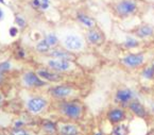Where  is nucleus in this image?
<instances>
[{
	"mask_svg": "<svg viewBox=\"0 0 154 135\" xmlns=\"http://www.w3.org/2000/svg\"><path fill=\"white\" fill-rule=\"evenodd\" d=\"M137 9V3L134 0H121L116 5V12L119 15L128 16L133 14Z\"/></svg>",
	"mask_w": 154,
	"mask_h": 135,
	"instance_id": "f257e3e1",
	"label": "nucleus"
},
{
	"mask_svg": "<svg viewBox=\"0 0 154 135\" xmlns=\"http://www.w3.org/2000/svg\"><path fill=\"white\" fill-rule=\"evenodd\" d=\"M64 46L68 50L77 51V50H80L83 47V41L78 35L70 34V35L65 36V38H64Z\"/></svg>",
	"mask_w": 154,
	"mask_h": 135,
	"instance_id": "f03ea898",
	"label": "nucleus"
},
{
	"mask_svg": "<svg viewBox=\"0 0 154 135\" xmlns=\"http://www.w3.org/2000/svg\"><path fill=\"white\" fill-rule=\"evenodd\" d=\"M46 105H47L46 99L41 98V97L31 98V99L27 102L28 110L31 113H34V114H36V113H39L41 111H43L44 108H46Z\"/></svg>",
	"mask_w": 154,
	"mask_h": 135,
	"instance_id": "7ed1b4c3",
	"label": "nucleus"
},
{
	"mask_svg": "<svg viewBox=\"0 0 154 135\" xmlns=\"http://www.w3.org/2000/svg\"><path fill=\"white\" fill-rule=\"evenodd\" d=\"M145 61V56L143 54H129L122 59V63L128 67H137L140 66Z\"/></svg>",
	"mask_w": 154,
	"mask_h": 135,
	"instance_id": "20e7f679",
	"label": "nucleus"
},
{
	"mask_svg": "<svg viewBox=\"0 0 154 135\" xmlns=\"http://www.w3.org/2000/svg\"><path fill=\"white\" fill-rule=\"evenodd\" d=\"M23 83L28 86H31V87H37V86H43L45 85V82L43 80H41V77L37 74H34V72H27L23 76Z\"/></svg>",
	"mask_w": 154,
	"mask_h": 135,
	"instance_id": "39448f33",
	"label": "nucleus"
},
{
	"mask_svg": "<svg viewBox=\"0 0 154 135\" xmlns=\"http://www.w3.org/2000/svg\"><path fill=\"white\" fill-rule=\"evenodd\" d=\"M63 112L69 118H79L81 116V106L73 102H69L64 105Z\"/></svg>",
	"mask_w": 154,
	"mask_h": 135,
	"instance_id": "423d86ee",
	"label": "nucleus"
},
{
	"mask_svg": "<svg viewBox=\"0 0 154 135\" xmlns=\"http://www.w3.org/2000/svg\"><path fill=\"white\" fill-rule=\"evenodd\" d=\"M48 66L57 71H66L70 68V62L68 60H62V59H54L48 61Z\"/></svg>",
	"mask_w": 154,
	"mask_h": 135,
	"instance_id": "0eeeda50",
	"label": "nucleus"
},
{
	"mask_svg": "<svg viewBox=\"0 0 154 135\" xmlns=\"http://www.w3.org/2000/svg\"><path fill=\"white\" fill-rule=\"evenodd\" d=\"M50 92H51V94H52L55 98H65V97H68V96L72 93V88L67 85H59V86L53 87Z\"/></svg>",
	"mask_w": 154,
	"mask_h": 135,
	"instance_id": "6e6552de",
	"label": "nucleus"
},
{
	"mask_svg": "<svg viewBox=\"0 0 154 135\" xmlns=\"http://www.w3.org/2000/svg\"><path fill=\"white\" fill-rule=\"evenodd\" d=\"M107 117H109V120L113 124H118V122L122 121L125 117V114L123 112V110L121 108H114V110L109 111V115H107Z\"/></svg>",
	"mask_w": 154,
	"mask_h": 135,
	"instance_id": "1a4fd4ad",
	"label": "nucleus"
},
{
	"mask_svg": "<svg viewBox=\"0 0 154 135\" xmlns=\"http://www.w3.org/2000/svg\"><path fill=\"white\" fill-rule=\"evenodd\" d=\"M134 94L131 89L129 88H125V89H120L117 92V95H116V99L117 101L122 102V103H125V102H129L133 99Z\"/></svg>",
	"mask_w": 154,
	"mask_h": 135,
	"instance_id": "9d476101",
	"label": "nucleus"
},
{
	"mask_svg": "<svg viewBox=\"0 0 154 135\" xmlns=\"http://www.w3.org/2000/svg\"><path fill=\"white\" fill-rule=\"evenodd\" d=\"M37 74L41 77L42 79L47 80V81L50 82H57L61 80V76L55 72L52 71H48V70H38L37 71Z\"/></svg>",
	"mask_w": 154,
	"mask_h": 135,
	"instance_id": "9b49d317",
	"label": "nucleus"
},
{
	"mask_svg": "<svg viewBox=\"0 0 154 135\" xmlns=\"http://www.w3.org/2000/svg\"><path fill=\"white\" fill-rule=\"evenodd\" d=\"M129 108H130V110H131L136 116H138V117H145L146 114H147L143 104L139 101H136V100L135 101H132L131 103H130Z\"/></svg>",
	"mask_w": 154,
	"mask_h": 135,
	"instance_id": "f8f14e48",
	"label": "nucleus"
},
{
	"mask_svg": "<svg viewBox=\"0 0 154 135\" xmlns=\"http://www.w3.org/2000/svg\"><path fill=\"white\" fill-rule=\"evenodd\" d=\"M50 55L54 58V59H62V60H68V61H70L72 60V55H71L69 52L67 51H64V50H52V51L50 52Z\"/></svg>",
	"mask_w": 154,
	"mask_h": 135,
	"instance_id": "ddd939ff",
	"label": "nucleus"
},
{
	"mask_svg": "<svg viewBox=\"0 0 154 135\" xmlns=\"http://www.w3.org/2000/svg\"><path fill=\"white\" fill-rule=\"evenodd\" d=\"M153 32L154 30L152 27H150V26H143V27H140L136 31V35L140 38H145L148 37V36H151L153 34Z\"/></svg>",
	"mask_w": 154,
	"mask_h": 135,
	"instance_id": "4468645a",
	"label": "nucleus"
},
{
	"mask_svg": "<svg viewBox=\"0 0 154 135\" xmlns=\"http://www.w3.org/2000/svg\"><path fill=\"white\" fill-rule=\"evenodd\" d=\"M87 39L91 44H99L102 41V34L97 30H91L87 33Z\"/></svg>",
	"mask_w": 154,
	"mask_h": 135,
	"instance_id": "2eb2a0df",
	"label": "nucleus"
},
{
	"mask_svg": "<svg viewBox=\"0 0 154 135\" xmlns=\"http://www.w3.org/2000/svg\"><path fill=\"white\" fill-rule=\"evenodd\" d=\"M78 20L87 28H93L95 26V20L89 16L85 15V14H79L78 15Z\"/></svg>",
	"mask_w": 154,
	"mask_h": 135,
	"instance_id": "dca6fc26",
	"label": "nucleus"
},
{
	"mask_svg": "<svg viewBox=\"0 0 154 135\" xmlns=\"http://www.w3.org/2000/svg\"><path fill=\"white\" fill-rule=\"evenodd\" d=\"M61 133L63 135H77L78 129L72 124H64L61 127Z\"/></svg>",
	"mask_w": 154,
	"mask_h": 135,
	"instance_id": "f3484780",
	"label": "nucleus"
},
{
	"mask_svg": "<svg viewBox=\"0 0 154 135\" xmlns=\"http://www.w3.org/2000/svg\"><path fill=\"white\" fill-rule=\"evenodd\" d=\"M50 46L47 44V42L45 41V39H43V41H41L38 44L36 45V50L38 52H42V53H44V52H48L50 50Z\"/></svg>",
	"mask_w": 154,
	"mask_h": 135,
	"instance_id": "a211bd4d",
	"label": "nucleus"
},
{
	"mask_svg": "<svg viewBox=\"0 0 154 135\" xmlns=\"http://www.w3.org/2000/svg\"><path fill=\"white\" fill-rule=\"evenodd\" d=\"M44 39H45V41L47 42V44L50 46V47H52V46L57 45V42H59V39H57V35H54V34H52V33L48 34V35L46 36V37L44 38Z\"/></svg>",
	"mask_w": 154,
	"mask_h": 135,
	"instance_id": "6ab92c4d",
	"label": "nucleus"
},
{
	"mask_svg": "<svg viewBox=\"0 0 154 135\" xmlns=\"http://www.w3.org/2000/svg\"><path fill=\"white\" fill-rule=\"evenodd\" d=\"M128 132H129V130H128L127 127H125V126L116 127V128L114 129V131H113L114 135H127Z\"/></svg>",
	"mask_w": 154,
	"mask_h": 135,
	"instance_id": "aec40b11",
	"label": "nucleus"
},
{
	"mask_svg": "<svg viewBox=\"0 0 154 135\" xmlns=\"http://www.w3.org/2000/svg\"><path fill=\"white\" fill-rule=\"evenodd\" d=\"M125 46L127 48H135L138 46V42L133 37H128L125 42Z\"/></svg>",
	"mask_w": 154,
	"mask_h": 135,
	"instance_id": "412c9836",
	"label": "nucleus"
},
{
	"mask_svg": "<svg viewBox=\"0 0 154 135\" xmlns=\"http://www.w3.org/2000/svg\"><path fill=\"white\" fill-rule=\"evenodd\" d=\"M143 78H146V79H152V78L154 77V67L153 66H152V67L146 68L143 72Z\"/></svg>",
	"mask_w": 154,
	"mask_h": 135,
	"instance_id": "4be33fe9",
	"label": "nucleus"
},
{
	"mask_svg": "<svg viewBox=\"0 0 154 135\" xmlns=\"http://www.w3.org/2000/svg\"><path fill=\"white\" fill-rule=\"evenodd\" d=\"M44 128H45V130L49 133H54L55 130H57V129H55V126L52 124V122H46V124H44Z\"/></svg>",
	"mask_w": 154,
	"mask_h": 135,
	"instance_id": "5701e85b",
	"label": "nucleus"
},
{
	"mask_svg": "<svg viewBox=\"0 0 154 135\" xmlns=\"http://www.w3.org/2000/svg\"><path fill=\"white\" fill-rule=\"evenodd\" d=\"M11 68V64L10 62H3V63H0V72L3 74L5 71H8V70Z\"/></svg>",
	"mask_w": 154,
	"mask_h": 135,
	"instance_id": "b1692460",
	"label": "nucleus"
},
{
	"mask_svg": "<svg viewBox=\"0 0 154 135\" xmlns=\"http://www.w3.org/2000/svg\"><path fill=\"white\" fill-rule=\"evenodd\" d=\"M49 7V0H42L41 1V8L42 9H47Z\"/></svg>",
	"mask_w": 154,
	"mask_h": 135,
	"instance_id": "393cba45",
	"label": "nucleus"
},
{
	"mask_svg": "<svg viewBox=\"0 0 154 135\" xmlns=\"http://www.w3.org/2000/svg\"><path fill=\"white\" fill-rule=\"evenodd\" d=\"M16 24H17L19 27H23V26H25V24H26V21L23 20V18L17 17V18H16Z\"/></svg>",
	"mask_w": 154,
	"mask_h": 135,
	"instance_id": "a878e982",
	"label": "nucleus"
},
{
	"mask_svg": "<svg viewBox=\"0 0 154 135\" xmlns=\"http://www.w3.org/2000/svg\"><path fill=\"white\" fill-rule=\"evenodd\" d=\"M16 33H17V29H16V28H11V29H10V34H11L12 36H15Z\"/></svg>",
	"mask_w": 154,
	"mask_h": 135,
	"instance_id": "bb28decb",
	"label": "nucleus"
},
{
	"mask_svg": "<svg viewBox=\"0 0 154 135\" xmlns=\"http://www.w3.org/2000/svg\"><path fill=\"white\" fill-rule=\"evenodd\" d=\"M3 17H5V12H3V9H1V8H0V21L2 20Z\"/></svg>",
	"mask_w": 154,
	"mask_h": 135,
	"instance_id": "cd10ccee",
	"label": "nucleus"
},
{
	"mask_svg": "<svg viewBox=\"0 0 154 135\" xmlns=\"http://www.w3.org/2000/svg\"><path fill=\"white\" fill-rule=\"evenodd\" d=\"M2 80H3V74H1V72H0V82L2 81Z\"/></svg>",
	"mask_w": 154,
	"mask_h": 135,
	"instance_id": "c85d7f7f",
	"label": "nucleus"
},
{
	"mask_svg": "<svg viewBox=\"0 0 154 135\" xmlns=\"http://www.w3.org/2000/svg\"><path fill=\"white\" fill-rule=\"evenodd\" d=\"M95 135H102V134H101V133L99 132V133H97V134H95Z\"/></svg>",
	"mask_w": 154,
	"mask_h": 135,
	"instance_id": "c756f323",
	"label": "nucleus"
},
{
	"mask_svg": "<svg viewBox=\"0 0 154 135\" xmlns=\"http://www.w3.org/2000/svg\"><path fill=\"white\" fill-rule=\"evenodd\" d=\"M152 110L154 111V104H153V105H152Z\"/></svg>",
	"mask_w": 154,
	"mask_h": 135,
	"instance_id": "7c9ffc66",
	"label": "nucleus"
},
{
	"mask_svg": "<svg viewBox=\"0 0 154 135\" xmlns=\"http://www.w3.org/2000/svg\"><path fill=\"white\" fill-rule=\"evenodd\" d=\"M153 67H154V64H153Z\"/></svg>",
	"mask_w": 154,
	"mask_h": 135,
	"instance_id": "2f4dec72",
	"label": "nucleus"
}]
</instances>
